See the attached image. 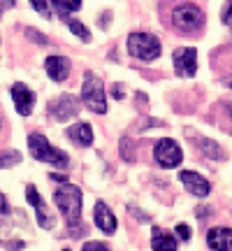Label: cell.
Returning <instances> with one entry per match:
<instances>
[{"label": "cell", "mask_w": 232, "mask_h": 251, "mask_svg": "<svg viewBox=\"0 0 232 251\" xmlns=\"http://www.w3.org/2000/svg\"><path fill=\"white\" fill-rule=\"evenodd\" d=\"M54 200L58 205V209L63 212V216H65L70 230L74 233L77 224H81V188L70 184V181H65V184H61L56 188Z\"/></svg>", "instance_id": "obj_1"}, {"label": "cell", "mask_w": 232, "mask_h": 251, "mask_svg": "<svg viewBox=\"0 0 232 251\" xmlns=\"http://www.w3.org/2000/svg\"><path fill=\"white\" fill-rule=\"evenodd\" d=\"M28 151H30V156L40 163H49V165L63 168V170L70 168V156L65 151H61V149H56L54 144L49 142L42 133L28 135Z\"/></svg>", "instance_id": "obj_2"}, {"label": "cell", "mask_w": 232, "mask_h": 251, "mask_svg": "<svg viewBox=\"0 0 232 251\" xmlns=\"http://www.w3.org/2000/svg\"><path fill=\"white\" fill-rule=\"evenodd\" d=\"M172 26L177 28L181 35L197 33L205 26V12L193 2H179L177 7L172 9Z\"/></svg>", "instance_id": "obj_3"}, {"label": "cell", "mask_w": 232, "mask_h": 251, "mask_svg": "<svg viewBox=\"0 0 232 251\" xmlns=\"http://www.w3.org/2000/svg\"><path fill=\"white\" fill-rule=\"evenodd\" d=\"M81 102L95 112V114H105L107 112V96H105V86L98 75L91 70L84 72V86H81Z\"/></svg>", "instance_id": "obj_4"}, {"label": "cell", "mask_w": 232, "mask_h": 251, "mask_svg": "<svg viewBox=\"0 0 232 251\" xmlns=\"http://www.w3.org/2000/svg\"><path fill=\"white\" fill-rule=\"evenodd\" d=\"M128 51L130 56L139 58L144 63H151L161 56L162 47H161V40L151 33H130L128 35Z\"/></svg>", "instance_id": "obj_5"}, {"label": "cell", "mask_w": 232, "mask_h": 251, "mask_svg": "<svg viewBox=\"0 0 232 251\" xmlns=\"http://www.w3.org/2000/svg\"><path fill=\"white\" fill-rule=\"evenodd\" d=\"M49 117L58 121V124H65V121H70L79 114V98L77 96H70V93H61V96H56L51 102H49Z\"/></svg>", "instance_id": "obj_6"}, {"label": "cell", "mask_w": 232, "mask_h": 251, "mask_svg": "<svg viewBox=\"0 0 232 251\" xmlns=\"http://www.w3.org/2000/svg\"><path fill=\"white\" fill-rule=\"evenodd\" d=\"M153 156H156V163H158L161 168H165V170L179 168V163L184 161V151H181V147H179L174 140H170V137H165V140H161V142L156 144Z\"/></svg>", "instance_id": "obj_7"}, {"label": "cell", "mask_w": 232, "mask_h": 251, "mask_svg": "<svg viewBox=\"0 0 232 251\" xmlns=\"http://www.w3.org/2000/svg\"><path fill=\"white\" fill-rule=\"evenodd\" d=\"M172 63H174V72L179 77H195L197 72V51L193 47H181L172 54Z\"/></svg>", "instance_id": "obj_8"}, {"label": "cell", "mask_w": 232, "mask_h": 251, "mask_svg": "<svg viewBox=\"0 0 232 251\" xmlns=\"http://www.w3.org/2000/svg\"><path fill=\"white\" fill-rule=\"evenodd\" d=\"M26 198H28V205L35 209L37 226H40V228H45V230H51V228L56 226V219L51 216V212L46 209L45 200L40 198V193H37V188L33 186V184H28V186H26Z\"/></svg>", "instance_id": "obj_9"}, {"label": "cell", "mask_w": 232, "mask_h": 251, "mask_svg": "<svg viewBox=\"0 0 232 251\" xmlns=\"http://www.w3.org/2000/svg\"><path fill=\"white\" fill-rule=\"evenodd\" d=\"M12 100H14V107H17L19 117H30V112L35 107V93L28 89L26 84H14L12 86Z\"/></svg>", "instance_id": "obj_10"}, {"label": "cell", "mask_w": 232, "mask_h": 251, "mask_svg": "<svg viewBox=\"0 0 232 251\" xmlns=\"http://www.w3.org/2000/svg\"><path fill=\"white\" fill-rule=\"evenodd\" d=\"M179 181L184 184L188 193H193L197 198H207L209 196V191H211V184L200 175V172H193V170H184L179 175Z\"/></svg>", "instance_id": "obj_11"}, {"label": "cell", "mask_w": 232, "mask_h": 251, "mask_svg": "<svg viewBox=\"0 0 232 251\" xmlns=\"http://www.w3.org/2000/svg\"><path fill=\"white\" fill-rule=\"evenodd\" d=\"M45 70H46V75H49V79L65 81L70 77L72 63H70V58H65V56H49L45 61Z\"/></svg>", "instance_id": "obj_12"}, {"label": "cell", "mask_w": 232, "mask_h": 251, "mask_svg": "<svg viewBox=\"0 0 232 251\" xmlns=\"http://www.w3.org/2000/svg\"><path fill=\"white\" fill-rule=\"evenodd\" d=\"M207 244L214 251H232V228L218 226L207 233Z\"/></svg>", "instance_id": "obj_13"}, {"label": "cell", "mask_w": 232, "mask_h": 251, "mask_svg": "<svg viewBox=\"0 0 232 251\" xmlns=\"http://www.w3.org/2000/svg\"><path fill=\"white\" fill-rule=\"evenodd\" d=\"M93 219H95V226H98L102 233L112 235L116 230V216L112 214V209L107 207V202L98 200L95 207H93Z\"/></svg>", "instance_id": "obj_14"}, {"label": "cell", "mask_w": 232, "mask_h": 251, "mask_svg": "<svg viewBox=\"0 0 232 251\" xmlns=\"http://www.w3.org/2000/svg\"><path fill=\"white\" fill-rule=\"evenodd\" d=\"M68 137H70L77 147H91V144H93V128H91V124H86V121H77V124H72L70 128H68Z\"/></svg>", "instance_id": "obj_15"}, {"label": "cell", "mask_w": 232, "mask_h": 251, "mask_svg": "<svg viewBox=\"0 0 232 251\" xmlns=\"http://www.w3.org/2000/svg\"><path fill=\"white\" fill-rule=\"evenodd\" d=\"M177 235L167 233L162 228H153L151 230V249L153 251H177Z\"/></svg>", "instance_id": "obj_16"}, {"label": "cell", "mask_w": 232, "mask_h": 251, "mask_svg": "<svg viewBox=\"0 0 232 251\" xmlns=\"http://www.w3.org/2000/svg\"><path fill=\"white\" fill-rule=\"evenodd\" d=\"M197 147H200V151L205 153L209 161H225V151L214 142V140H207V137H200L197 140Z\"/></svg>", "instance_id": "obj_17"}, {"label": "cell", "mask_w": 232, "mask_h": 251, "mask_svg": "<svg viewBox=\"0 0 232 251\" xmlns=\"http://www.w3.org/2000/svg\"><path fill=\"white\" fill-rule=\"evenodd\" d=\"M51 2V7L56 9V14L65 21V19H70L72 12H77L81 9V0H49Z\"/></svg>", "instance_id": "obj_18"}, {"label": "cell", "mask_w": 232, "mask_h": 251, "mask_svg": "<svg viewBox=\"0 0 232 251\" xmlns=\"http://www.w3.org/2000/svg\"><path fill=\"white\" fill-rule=\"evenodd\" d=\"M21 161H23V156H21V151H17V149H5V151H0V170H5V168H17Z\"/></svg>", "instance_id": "obj_19"}, {"label": "cell", "mask_w": 232, "mask_h": 251, "mask_svg": "<svg viewBox=\"0 0 232 251\" xmlns=\"http://www.w3.org/2000/svg\"><path fill=\"white\" fill-rule=\"evenodd\" d=\"M65 24H68V28L79 37L81 42H91V33H89V28L84 26V24H79L77 19H65Z\"/></svg>", "instance_id": "obj_20"}, {"label": "cell", "mask_w": 232, "mask_h": 251, "mask_svg": "<svg viewBox=\"0 0 232 251\" xmlns=\"http://www.w3.org/2000/svg\"><path fill=\"white\" fill-rule=\"evenodd\" d=\"M118 151H121V158H123L125 163H135V144L130 142L128 137H123V140H121Z\"/></svg>", "instance_id": "obj_21"}, {"label": "cell", "mask_w": 232, "mask_h": 251, "mask_svg": "<svg viewBox=\"0 0 232 251\" xmlns=\"http://www.w3.org/2000/svg\"><path fill=\"white\" fill-rule=\"evenodd\" d=\"M30 5L35 12H40L45 19H51V9H49V2L46 0H30Z\"/></svg>", "instance_id": "obj_22"}, {"label": "cell", "mask_w": 232, "mask_h": 251, "mask_svg": "<svg viewBox=\"0 0 232 251\" xmlns=\"http://www.w3.org/2000/svg\"><path fill=\"white\" fill-rule=\"evenodd\" d=\"M23 33H26V37L28 40H33V42H35V45H49V40H46L45 35H40V33H37L35 28H26V30H23Z\"/></svg>", "instance_id": "obj_23"}, {"label": "cell", "mask_w": 232, "mask_h": 251, "mask_svg": "<svg viewBox=\"0 0 232 251\" xmlns=\"http://www.w3.org/2000/svg\"><path fill=\"white\" fill-rule=\"evenodd\" d=\"M81 251H109V247L105 242H98V240H95V242H86L81 247Z\"/></svg>", "instance_id": "obj_24"}, {"label": "cell", "mask_w": 232, "mask_h": 251, "mask_svg": "<svg viewBox=\"0 0 232 251\" xmlns=\"http://www.w3.org/2000/svg\"><path fill=\"white\" fill-rule=\"evenodd\" d=\"M174 235H177L179 240H190V228H188L186 224H179L177 228H174Z\"/></svg>", "instance_id": "obj_25"}, {"label": "cell", "mask_w": 232, "mask_h": 251, "mask_svg": "<svg viewBox=\"0 0 232 251\" xmlns=\"http://www.w3.org/2000/svg\"><path fill=\"white\" fill-rule=\"evenodd\" d=\"M223 24L228 28H232V0L225 5V9H223Z\"/></svg>", "instance_id": "obj_26"}, {"label": "cell", "mask_w": 232, "mask_h": 251, "mask_svg": "<svg viewBox=\"0 0 232 251\" xmlns=\"http://www.w3.org/2000/svg\"><path fill=\"white\" fill-rule=\"evenodd\" d=\"M14 5H17L14 0H0V17L5 14V9H12V7H14Z\"/></svg>", "instance_id": "obj_27"}, {"label": "cell", "mask_w": 232, "mask_h": 251, "mask_svg": "<svg viewBox=\"0 0 232 251\" xmlns=\"http://www.w3.org/2000/svg\"><path fill=\"white\" fill-rule=\"evenodd\" d=\"M2 247H7V249H23L26 247V242H21V240H17V242H0Z\"/></svg>", "instance_id": "obj_28"}, {"label": "cell", "mask_w": 232, "mask_h": 251, "mask_svg": "<svg viewBox=\"0 0 232 251\" xmlns=\"http://www.w3.org/2000/svg\"><path fill=\"white\" fill-rule=\"evenodd\" d=\"M112 96H114L116 100H123V96H125V93H123V86H121V84L116 86V84H114V89H112Z\"/></svg>", "instance_id": "obj_29"}, {"label": "cell", "mask_w": 232, "mask_h": 251, "mask_svg": "<svg viewBox=\"0 0 232 251\" xmlns=\"http://www.w3.org/2000/svg\"><path fill=\"white\" fill-rule=\"evenodd\" d=\"M9 212V202H7V198L0 193V214H7Z\"/></svg>", "instance_id": "obj_30"}, {"label": "cell", "mask_w": 232, "mask_h": 251, "mask_svg": "<svg viewBox=\"0 0 232 251\" xmlns=\"http://www.w3.org/2000/svg\"><path fill=\"white\" fill-rule=\"evenodd\" d=\"M49 177H51L54 181H58V184H65V181H68V177H63V175H54V172H51Z\"/></svg>", "instance_id": "obj_31"}, {"label": "cell", "mask_w": 232, "mask_h": 251, "mask_svg": "<svg viewBox=\"0 0 232 251\" xmlns=\"http://www.w3.org/2000/svg\"><path fill=\"white\" fill-rule=\"evenodd\" d=\"M230 119H232V102H230Z\"/></svg>", "instance_id": "obj_32"}, {"label": "cell", "mask_w": 232, "mask_h": 251, "mask_svg": "<svg viewBox=\"0 0 232 251\" xmlns=\"http://www.w3.org/2000/svg\"><path fill=\"white\" fill-rule=\"evenodd\" d=\"M63 251H70V249H63Z\"/></svg>", "instance_id": "obj_33"}, {"label": "cell", "mask_w": 232, "mask_h": 251, "mask_svg": "<svg viewBox=\"0 0 232 251\" xmlns=\"http://www.w3.org/2000/svg\"><path fill=\"white\" fill-rule=\"evenodd\" d=\"M0 42H2V37H0Z\"/></svg>", "instance_id": "obj_34"}]
</instances>
